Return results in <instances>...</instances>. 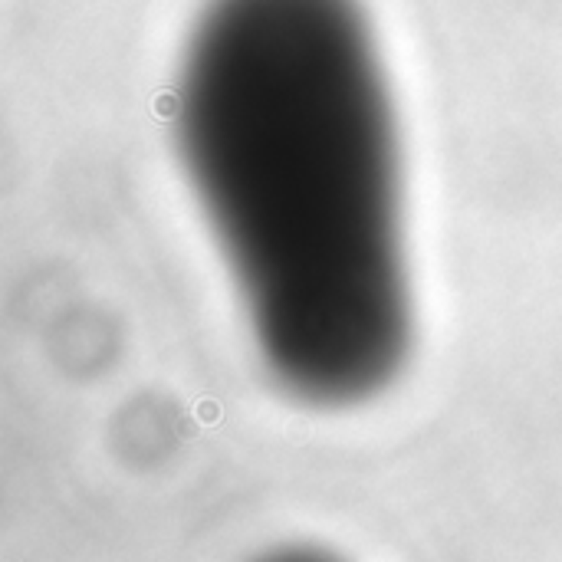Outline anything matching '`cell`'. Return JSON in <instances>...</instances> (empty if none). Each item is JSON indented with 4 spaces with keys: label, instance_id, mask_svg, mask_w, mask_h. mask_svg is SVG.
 Returning a JSON list of instances; mask_svg holds the SVG:
<instances>
[{
    "label": "cell",
    "instance_id": "1",
    "mask_svg": "<svg viewBox=\"0 0 562 562\" xmlns=\"http://www.w3.org/2000/svg\"><path fill=\"white\" fill-rule=\"evenodd\" d=\"M174 132L273 378L352 405L411 333L388 86L359 0H208Z\"/></svg>",
    "mask_w": 562,
    "mask_h": 562
}]
</instances>
